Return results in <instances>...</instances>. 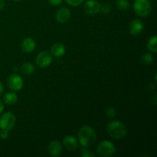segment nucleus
I'll return each instance as SVG.
<instances>
[{"mask_svg": "<svg viewBox=\"0 0 157 157\" xmlns=\"http://www.w3.org/2000/svg\"><path fill=\"white\" fill-rule=\"evenodd\" d=\"M105 114L107 117L109 118H113L116 116V110L113 107H109L105 109Z\"/></svg>", "mask_w": 157, "mask_h": 157, "instance_id": "21", "label": "nucleus"}, {"mask_svg": "<svg viewBox=\"0 0 157 157\" xmlns=\"http://www.w3.org/2000/svg\"><path fill=\"white\" fill-rule=\"evenodd\" d=\"M21 49L25 53H31L36 48V43L32 38H26L22 41L21 44Z\"/></svg>", "mask_w": 157, "mask_h": 157, "instance_id": "13", "label": "nucleus"}, {"mask_svg": "<svg viewBox=\"0 0 157 157\" xmlns=\"http://www.w3.org/2000/svg\"><path fill=\"white\" fill-rule=\"evenodd\" d=\"M101 6V5L100 4L99 2L96 1V0H87L84 4V9L86 13L90 15H94L100 12Z\"/></svg>", "mask_w": 157, "mask_h": 157, "instance_id": "8", "label": "nucleus"}, {"mask_svg": "<svg viewBox=\"0 0 157 157\" xmlns=\"http://www.w3.org/2000/svg\"><path fill=\"white\" fill-rule=\"evenodd\" d=\"M100 12H102L103 14H108L111 12V7L109 4L105 3V4L103 5L102 6H101V9H100Z\"/></svg>", "mask_w": 157, "mask_h": 157, "instance_id": "22", "label": "nucleus"}, {"mask_svg": "<svg viewBox=\"0 0 157 157\" xmlns=\"http://www.w3.org/2000/svg\"><path fill=\"white\" fill-rule=\"evenodd\" d=\"M156 43H157V37L156 35H153L151 38H149L148 42H147V47L148 50L150 51L152 53H156L157 52V47H156Z\"/></svg>", "mask_w": 157, "mask_h": 157, "instance_id": "16", "label": "nucleus"}, {"mask_svg": "<svg viewBox=\"0 0 157 157\" xmlns=\"http://www.w3.org/2000/svg\"><path fill=\"white\" fill-rule=\"evenodd\" d=\"M153 6L150 0H135L133 2V10L140 17H147L151 13Z\"/></svg>", "mask_w": 157, "mask_h": 157, "instance_id": "3", "label": "nucleus"}, {"mask_svg": "<svg viewBox=\"0 0 157 157\" xmlns=\"http://www.w3.org/2000/svg\"><path fill=\"white\" fill-rule=\"evenodd\" d=\"M5 5H6V2H5V0H0V10H2V9L4 8Z\"/></svg>", "mask_w": 157, "mask_h": 157, "instance_id": "26", "label": "nucleus"}, {"mask_svg": "<svg viewBox=\"0 0 157 157\" xmlns=\"http://www.w3.org/2000/svg\"><path fill=\"white\" fill-rule=\"evenodd\" d=\"M84 0H65V2L67 4L71 6H74V7H76V6L81 5L84 2Z\"/></svg>", "mask_w": 157, "mask_h": 157, "instance_id": "23", "label": "nucleus"}, {"mask_svg": "<svg viewBox=\"0 0 157 157\" xmlns=\"http://www.w3.org/2000/svg\"><path fill=\"white\" fill-rule=\"evenodd\" d=\"M35 61H36V64L38 67H41V68H45L52 64V54L47 51H43L37 55Z\"/></svg>", "mask_w": 157, "mask_h": 157, "instance_id": "7", "label": "nucleus"}, {"mask_svg": "<svg viewBox=\"0 0 157 157\" xmlns=\"http://www.w3.org/2000/svg\"><path fill=\"white\" fill-rule=\"evenodd\" d=\"M3 100H4V102L8 105H13L16 104L18 101V96L14 92H9L4 95Z\"/></svg>", "mask_w": 157, "mask_h": 157, "instance_id": "15", "label": "nucleus"}, {"mask_svg": "<svg viewBox=\"0 0 157 157\" xmlns=\"http://www.w3.org/2000/svg\"><path fill=\"white\" fill-rule=\"evenodd\" d=\"M49 2V4L51 6H58L62 2L63 0H48Z\"/></svg>", "mask_w": 157, "mask_h": 157, "instance_id": "25", "label": "nucleus"}, {"mask_svg": "<svg viewBox=\"0 0 157 157\" xmlns=\"http://www.w3.org/2000/svg\"><path fill=\"white\" fill-rule=\"evenodd\" d=\"M153 55H152L151 52H147V53L144 54L141 57V61L145 65H150L153 62Z\"/></svg>", "mask_w": 157, "mask_h": 157, "instance_id": "18", "label": "nucleus"}, {"mask_svg": "<svg viewBox=\"0 0 157 157\" xmlns=\"http://www.w3.org/2000/svg\"><path fill=\"white\" fill-rule=\"evenodd\" d=\"M94 153H92L88 147H84L81 150V157H94Z\"/></svg>", "mask_w": 157, "mask_h": 157, "instance_id": "20", "label": "nucleus"}, {"mask_svg": "<svg viewBox=\"0 0 157 157\" xmlns=\"http://www.w3.org/2000/svg\"><path fill=\"white\" fill-rule=\"evenodd\" d=\"M144 23L139 18L133 20L130 22V27H129V30H130V33L133 36H137L140 35L144 31Z\"/></svg>", "mask_w": 157, "mask_h": 157, "instance_id": "11", "label": "nucleus"}, {"mask_svg": "<svg viewBox=\"0 0 157 157\" xmlns=\"http://www.w3.org/2000/svg\"><path fill=\"white\" fill-rule=\"evenodd\" d=\"M13 1H15V2H19V1H21V0H13Z\"/></svg>", "mask_w": 157, "mask_h": 157, "instance_id": "29", "label": "nucleus"}, {"mask_svg": "<svg viewBox=\"0 0 157 157\" xmlns=\"http://www.w3.org/2000/svg\"><path fill=\"white\" fill-rule=\"evenodd\" d=\"M107 134L115 140H121L127 135L126 126L119 121H111L107 125Z\"/></svg>", "mask_w": 157, "mask_h": 157, "instance_id": "2", "label": "nucleus"}, {"mask_svg": "<svg viewBox=\"0 0 157 157\" xmlns=\"http://www.w3.org/2000/svg\"><path fill=\"white\" fill-rule=\"evenodd\" d=\"M97 140V133L90 126H84L78 131V141L83 147H90Z\"/></svg>", "mask_w": 157, "mask_h": 157, "instance_id": "1", "label": "nucleus"}, {"mask_svg": "<svg viewBox=\"0 0 157 157\" xmlns=\"http://www.w3.org/2000/svg\"><path fill=\"white\" fill-rule=\"evenodd\" d=\"M71 15V13L70 9L66 7H63L57 11L55 18L60 24H64L69 21Z\"/></svg>", "mask_w": 157, "mask_h": 157, "instance_id": "10", "label": "nucleus"}, {"mask_svg": "<svg viewBox=\"0 0 157 157\" xmlns=\"http://www.w3.org/2000/svg\"><path fill=\"white\" fill-rule=\"evenodd\" d=\"M7 85L12 91H19L23 87L24 81L20 75L17 74H12L8 77Z\"/></svg>", "mask_w": 157, "mask_h": 157, "instance_id": "6", "label": "nucleus"}, {"mask_svg": "<svg viewBox=\"0 0 157 157\" xmlns=\"http://www.w3.org/2000/svg\"><path fill=\"white\" fill-rule=\"evenodd\" d=\"M63 150L62 145L58 140H52L48 145L47 151L48 154L52 157H57L61 154Z\"/></svg>", "mask_w": 157, "mask_h": 157, "instance_id": "9", "label": "nucleus"}, {"mask_svg": "<svg viewBox=\"0 0 157 157\" xmlns=\"http://www.w3.org/2000/svg\"><path fill=\"white\" fill-rule=\"evenodd\" d=\"M3 91H4V87H3V84H2V83L0 81V95L2 94Z\"/></svg>", "mask_w": 157, "mask_h": 157, "instance_id": "28", "label": "nucleus"}, {"mask_svg": "<svg viewBox=\"0 0 157 157\" xmlns=\"http://www.w3.org/2000/svg\"><path fill=\"white\" fill-rule=\"evenodd\" d=\"M66 48L64 45L61 43H55L51 48V54L56 58L63 56L65 54Z\"/></svg>", "mask_w": 157, "mask_h": 157, "instance_id": "14", "label": "nucleus"}, {"mask_svg": "<svg viewBox=\"0 0 157 157\" xmlns=\"http://www.w3.org/2000/svg\"><path fill=\"white\" fill-rule=\"evenodd\" d=\"M116 6L119 10L126 11L130 9V4L128 0H117Z\"/></svg>", "mask_w": 157, "mask_h": 157, "instance_id": "19", "label": "nucleus"}, {"mask_svg": "<svg viewBox=\"0 0 157 157\" xmlns=\"http://www.w3.org/2000/svg\"><path fill=\"white\" fill-rule=\"evenodd\" d=\"M117 152V148L111 141L104 140L97 147V153L101 157H110Z\"/></svg>", "mask_w": 157, "mask_h": 157, "instance_id": "4", "label": "nucleus"}, {"mask_svg": "<svg viewBox=\"0 0 157 157\" xmlns=\"http://www.w3.org/2000/svg\"><path fill=\"white\" fill-rule=\"evenodd\" d=\"M9 136V133L8 130H1V132H0V137L2 140H7Z\"/></svg>", "mask_w": 157, "mask_h": 157, "instance_id": "24", "label": "nucleus"}, {"mask_svg": "<svg viewBox=\"0 0 157 157\" xmlns=\"http://www.w3.org/2000/svg\"><path fill=\"white\" fill-rule=\"evenodd\" d=\"M63 146L67 149V150L70 151H74V150H77L78 147V140L76 138L71 135H67V136H64L63 139Z\"/></svg>", "mask_w": 157, "mask_h": 157, "instance_id": "12", "label": "nucleus"}, {"mask_svg": "<svg viewBox=\"0 0 157 157\" xmlns=\"http://www.w3.org/2000/svg\"><path fill=\"white\" fill-rule=\"evenodd\" d=\"M3 109H4V104H3L2 101L1 100H0V114H1V113H2Z\"/></svg>", "mask_w": 157, "mask_h": 157, "instance_id": "27", "label": "nucleus"}, {"mask_svg": "<svg viewBox=\"0 0 157 157\" xmlns=\"http://www.w3.org/2000/svg\"><path fill=\"white\" fill-rule=\"evenodd\" d=\"M15 121L16 118L12 112H6L0 117V129L9 131L14 127Z\"/></svg>", "mask_w": 157, "mask_h": 157, "instance_id": "5", "label": "nucleus"}, {"mask_svg": "<svg viewBox=\"0 0 157 157\" xmlns=\"http://www.w3.org/2000/svg\"><path fill=\"white\" fill-rule=\"evenodd\" d=\"M35 71V66L30 62H26L21 65V72L25 75H32Z\"/></svg>", "mask_w": 157, "mask_h": 157, "instance_id": "17", "label": "nucleus"}]
</instances>
